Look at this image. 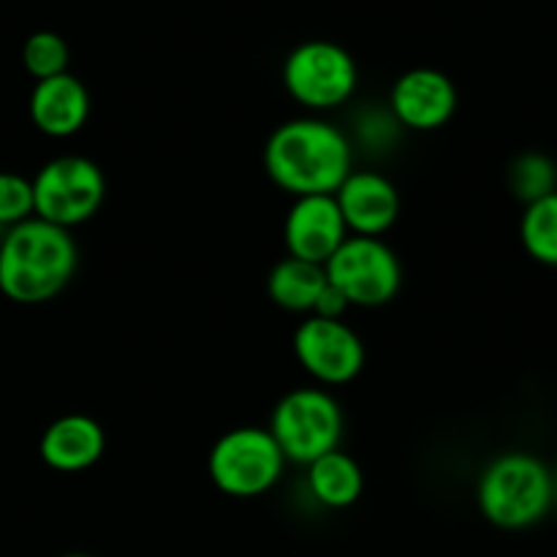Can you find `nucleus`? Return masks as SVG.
<instances>
[{
    "label": "nucleus",
    "instance_id": "20e7f679",
    "mask_svg": "<svg viewBox=\"0 0 557 557\" xmlns=\"http://www.w3.org/2000/svg\"><path fill=\"white\" fill-rule=\"evenodd\" d=\"M267 430L281 446L286 462L310 466L319 457L341 449L346 419L341 403L330 392L321 386H299L277 400Z\"/></svg>",
    "mask_w": 557,
    "mask_h": 557
},
{
    "label": "nucleus",
    "instance_id": "dca6fc26",
    "mask_svg": "<svg viewBox=\"0 0 557 557\" xmlns=\"http://www.w3.org/2000/svg\"><path fill=\"white\" fill-rule=\"evenodd\" d=\"M326 286V272L324 267L310 264L302 259H286L277 261L267 277V294L277 308L288 310V313H313V305L319 294Z\"/></svg>",
    "mask_w": 557,
    "mask_h": 557
},
{
    "label": "nucleus",
    "instance_id": "1a4fd4ad",
    "mask_svg": "<svg viewBox=\"0 0 557 557\" xmlns=\"http://www.w3.org/2000/svg\"><path fill=\"white\" fill-rule=\"evenodd\" d=\"M294 357L321 386L351 384L364 370V343L343 319L305 315L294 332Z\"/></svg>",
    "mask_w": 557,
    "mask_h": 557
},
{
    "label": "nucleus",
    "instance_id": "412c9836",
    "mask_svg": "<svg viewBox=\"0 0 557 557\" xmlns=\"http://www.w3.org/2000/svg\"><path fill=\"white\" fill-rule=\"evenodd\" d=\"M348 308H351V305L346 302V297H343V294L337 292L330 281H326L324 292H321L319 299H315L313 313L310 315H319V319H343Z\"/></svg>",
    "mask_w": 557,
    "mask_h": 557
},
{
    "label": "nucleus",
    "instance_id": "7ed1b4c3",
    "mask_svg": "<svg viewBox=\"0 0 557 557\" xmlns=\"http://www.w3.org/2000/svg\"><path fill=\"white\" fill-rule=\"evenodd\" d=\"M555 500V476L539 457L506 451L479 476L476 504L484 520L504 531H522L542 520Z\"/></svg>",
    "mask_w": 557,
    "mask_h": 557
},
{
    "label": "nucleus",
    "instance_id": "9b49d317",
    "mask_svg": "<svg viewBox=\"0 0 557 557\" xmlns=\"http://www.w3.org/2000/svg\"><path fill=\"white\" fill-rule=\"evenodd\" d=\"M389 112L397 125L411 131H435L457 112V87L444 71L411 69L397 76L389 92Z\"/></svg>",
    "mask_w": 557,
    "mask_h": 557
},
{
    "label": "nucleus",
    "instance_id": "9d476101",
    "mask_svg": "<svg viewBox=\"0 0 557 557\" xmlns=\"http://www.w3.org/2000/svg\"><path fill=\"white\" fill-rule=\"evenodd\" d=\"M348 239L335 196H297L283 221V243L292 259L324 267Z\"/></svg>",
    "mask_w": 557,
    "mask_h": 557
},
{
    "label": "nucleus",
    "instance_id": "aec40b11",
    "mask_svg": "<svg viewBox=\"0 0 557 557\" xmlns=\"http://www.w3.org/2000/svg\"><path fill=\"white\" fill-rule=\"evenodd\" d=\"M33 218V185L30 180L14 172H0V228Z\"/></svg>",
    "mask_w": 557,
    "mask_h": 557
},
{
    "label": "nucleus",
    "instance_id": "6ab92c4d",
    "mask_svg": "<svg viewBox=\"0 0 557 557\" xmlns=\"http://www.w3.org/2000/svg\"><path fill=\"white\" fill-rule=\"evenodd\" d=\"M69 44L60 33L52 30H38L22 47V65H25L27 74L36 82L52 79L69 71Z\"/></svg>",
    "mask_w": 557,
    "mask_h": 557
},
{
    "label": "nucleus",
    "instance_id": "0eeeda50",
    "mask_svg": "<svg viewBox=\"0 0 557 557\" xmlns=\"http://www.w3.org/2000/svg\"><path fill=\"white\" fill-rule=\"evenodd\" d=\"M359 69L351 52L335 41H305L283 63V87L299 107L330 112L354 96Z\"/></svg>",
    "mask_w": 557,
    "mask_h": 557
},
{
    "label": "nucleus",
    "instance_id": "5701e85b",
    "mask_svg": "<svg viewBox=\"0 0 557 557\" xmlns=\"http://www.w3.org/2000/svg\"><path fill=\"white\" fill-rule=\"evenodd\" d=\"M555 500H557V473H555Z\"/></svg>",
    "mask_w": 557,
    "mask_h": 557
},
{
    "label": "nucleus",
    "instance_id": "f257e3e1",
    "mask_svg": "<svg viewBox=\"0 0 557 557\" xmlns=\"http://www.w3.org/2000/svg\"><path fill=\"white\" fill-rule=\"evenodd\" d=\"M351 141L324 117H294L277 125L264 145V172L281 190L332 196L351 174Z\"/></svg>",
    "mask_w": 557,
    "mask_h": 557
},
{
    "label": "nucleus",
    "instance_id": "f3484780",
    "mask_svg": "<svg viewBox=\"0 0 557 557\" xmlns=\"http://www.w3.org/2000/svg\"><path fill=\"white\" fill-rule=\"evenodd\" d=\"M520 237L539 264L557 267V190L525 207Z\"/></svg>",
    "mask_w": 557,
    "mask_h": 557
},
{
    "label": "nucleus",
    "instance_id": "423d86ee",
    "mask_svg": "<svg viewBox=\"0 0 557 557\" xmlns=\"http://www.w3.org/2000/svg\"><path fill=\"white\" fill-rule=\"evenodd\" d=\"M33 218L60 228H74L98 215L107 199L101 166L85 156H58L44 163L30 180Z\"/></svg>",
    "mask_w": 557,
    "mask_h": 557
},
{
    "label": "nucleus",
    "instance_id": "4468645a",
    "mask_svg": "<svg viewBox=\"0 0 557 557\" xmlns=\"http://www.w3.org/2000/svg\"><path fill=\"white\" fill-rule=\"evenodd\" d=\"M27 112H30L33 125L44 136L69 139V136L79 134L90 117V92L82 85V79L65 71L52 79L36 82L30 101H27Z\"/></svg>",
    "mask_w": 557,
    "mask_h": 557
},
{
    "label": "nucleus",
    "instance_id": "a211bd4d",
    "mask_svg": "<svg viewBox=\"0 0 557 557\" xmlns=\"http://www.w3.org/2000/svg\"><path fill=\"white\" fill-rule=\"evenodd\" d=\"M509 188L520 201L533 205L557 190V166L544 152H522L509 169Z\"/></svg>",
    "mask_w": 557,
    "mask_h": 557
},
{
    "label": "nucleus",
    "instance_id": "2eb2a0df",
    "mask_svg": "<svg viewBox=\"0 0 557 557\" xmlns=\"http://www.w3.org/2000/svg\"><path fill=\"white\" fill-rule=\"evenodd\" d=\"M308 468V493L326 509H348L364 493V473L359 462L343 449L313 460Z\"/></svg>",
    "mask_w": 557,
    "mask_h": 557
},
{
    "label": "nucleus",
    "instance_id": "f8f14e48",
    "mask_svg": "<svg viewBox=\"0 0 557 557\" xmlns=\"http://www.w3.org/2000/svg\"><path fill=\"white\" fill-rule=\"evenodd\" d=\"M337 210L354 237H381L400 218V194L386 174L370 169H351L335 190Z\"/></svg>",
    "mask_w": 557,
    "mask_h": 557
},
{
    "label": "nucleus",
    "instance_id": "4be33fe9",
    "mask_svg": "<svg viewBox=\"0 0 557 557\" xmlns=\"http://www.w3.org/2000/svg\"><path fill=\"white\" fill-rule=\"evenodd\" d=\"M63 557H92V555H85V553H71V555H63Z\"/></svg>",
    "mask_w": 557,
    "mask_h": 557
},
{
    "label": "nucleus",
    "instance_id": "6e6552de",
    "mask_svg": "<svg viewBox=\"0 0 557 557\" xmlns=\"http://www.w3.org/2000/svg\"><path fill=\"white\" fill-rule=\"evenodd\" d=\"M326 281L351 308H384L403 286V264L381 237H354L324 264Z\"/></svg>",
    "mask_w": 557,
    "mask_h": 557
},
{
    "label": "nucleus",
    "instance_id": "ddd939ff",
    "mask_svg": "<svg viewBox=\"0 0 557 557\" xmlns=\"http://www.w3.org/2000/svg\"><path fill=\"white\" fill-rule=\"evenodd\" d=\"M107 451V433L101 422L87 413L58 417L38 441L44 466L58 473H79L96 466Z\"/></svg>",
    "mask_w": 557,
    "mask_h": 557
},
{
    "label": "nucleus",
    "instance_id": "f03ea898",
    "mask_svg": "<svg viewBox=\"0 0 557 557\" xmlns=\"http://www.w3.org/2000/svg\"><path fill=\"white\" fill-rule=\"evenodd\" d=\"M79 267L69 228L27 218L0 239V294L11 302L41 305L58 297Z\"/></svg>",
    "mask_w": 557,
    "mask_h": 557
},
{
    "label": "nucleus",
    "instance_id": "39448f33",
    "mask_svg": "<svg viewBox=\"0 0 557 557\" xmlns=\"http://www.w3.org/2000/svg\"><path fill=\"white\" fill-rule=\"evenodd\" d=\"M286 471V457L267 428H234L212 444L207 473L228 498H259L270 493Z\"/></svg>",
    "mask_w": 557,
    "mask_h": 557
}]
</instances>
